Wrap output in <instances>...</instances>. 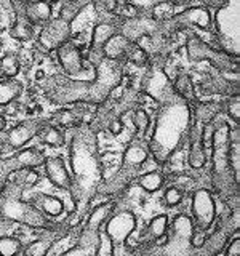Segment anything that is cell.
<instances>
[{"instance_id": "7402d4cb", "label": "cell", "mask_w": 240, "mask_h": 256, "mask_svg": "<svg viewBox=\"0 0 240 256\" xmlns=\"http://www.w3.org/2000/svg\"><path fill=\"white\" fill-rule=\"evenodd\" d=\"M8 164L12 165V172L18 170V168H34L38 165H44L45 157L40 150L29 148V149H22L20 154H16L13 158L6 160Z\"/></svg>"}, {"instance_id": "8fae6325", "label": "cell", "mask_w": 240, "mask_h": 256, "mask_svg": "<svg viewBox=\"0 0 240 256\" xmlns=\"http://www.w3.org/2000/svg\"><path fill=\"white\" fill-rule=\"evenodd\" d=\"M70 36H72L70 22L58 16V18L54 20L52 18L46 24H44L42 30H40V34L37 37V42L44 50L53 52L64 42L70 40Z\"/></svg>"}, {"instance_id": "30bf717a", "label": "cell", "mask_w": 240, "mask_h": 256, "mask_svg": "<svg viewBox=\"0 0 240 256\" xmlns=\"http://www.w3.org/2000/svg\"><path fill=\"white\" fill-rule=\"evenodd\" d=\"M229 142H230V128L228 124H221L213 130V140H212L213 173L216 178H224L228 172L232 173L229 166Z\"/></svg>"}, {"instance_id": "f546056e", "label": "cell", "mask_w": 240, "mask_h": 256, "mask_svg": "<svg viewBox=\"0 0 240 256\" xmlns=\"http://www.w3.org/2000/svg\"><path fill=\"white\" fill-rule=\"evenodd\" d=\"M166 228H168V218L165 214H157L156 218H152L150 222L148 224L144 237L148 240H158V238L165 237Z\"/></svg>"}, {"instance_id": "e0dca14e", "label": "cell", "mask_w": 240, "mask_h": 256, "mask_svg": "<svg viewBox=\"0 0 240 256\" xmlns=\"http://www.w3.org/2000/svg\"><path fill=\"white\" fill-rule=\"evenodd\" d=\"M53 16L52 4L46 0H30L22 8V18H26L32 26H44Z\"/></svg>"}, {"instance_id": "5b68a950", "label": "cell", "mask_w": 240, "mask_h": 256, "mask_svg": "<svg viewBox=\"0 0 240 256\" xmlns=\"http://www.w3.org/2000/svg\"><path fill=\"white\" fill-rule=\"evenodd\" d=\"M186 52L190 61H210L216 69L224 72H237V58L214 48L197 34H190L186 40Z\"/></svg>"}, {"instance_id": "7a4b0ae2", "label": "cell", "mask_w": 240, "mask_h": 256, "mask_svg": "<svg viewBox=\"0 0 240 256\" xmlns=\"http://www.w3.org/2000/svg\"><path fill=\"white\" fill-rule=\"evenodd\" d=\"M190 130L189 102L178 100L166 104L158 112L156 126L149 140V150L158 162H166L182 142L188 140Z\"/></svg>"}, {"instance_id": "b9f144b4", "label": "cell", "mask_w": 240, "mask_h": 256, "mask_svg": "<svg viewBox=\"0 0 240 256\" xmlns=\"http://www.w3.org/2000/svg\"><path fill=\"white\" fill-rule=\"evenodd\" d=\"M240 101H238V96L237 94H232L230 98L226 102V112L228 116L234 120V122H238L240 120Z\"/></svg>"}, {"instance_id": "44dd1931", "label": "cell", "mask_w": 240, "mask_h": 256, "mask_svg": "<svg viewBox=\"0 0 240 256\" xmlns=\"http://www.w3.org/2000/svg\"><path fill=\"white\" fill-rule=\"evenodd\" d=\"M132 45H133V40L125 37L122 32H117V34H114L106 44H104L102 56L104 58H109V60L124 61Z\"/></svg>"}, {"instance_id": "bcb514c9", "label": "cell", "mask_w": 240, "mask_h": 256, "mask_svg": "<svg viewBox=\"0 0 240 256\" xmlns=\"http://www.w3.org/2000/svg\"><path fill=\"white\" fill-rule=\"evenodd\" d=\"M0 50H2V40H0Z\"/></svg>"}, {"instance_id": "5bb4252c", "label": "cell", "mask_w": 240, "mask_h": 256, "mask_svg": "<svg viewBox=\"0 0 240 256\" xmlns=\"http://www.w3.org/2000/svg\"><path fill=\"white\" fill-rule=\"evenodd\" d=\"M44 124L45 122H42V120H38V118L24 120L22 124L16 125L5 134V144L10 146L12 149H20L22 146H26L34 136L38 134Z\"/></svg>"}, {"instance_id": "4dcf8cb0", "label": "cell", "mask_w": 240, "mask_h": 256, "mask_svg": "<svg viewBox=\"0 0 240 256\" xmlns=\"http://www.w3.org/2000/svg\"><path fill=\"white\" fill-rule=\"evenodd\" d=\"M174 92L178 94V98H181L182 101H190L196 98L194 94V85H192V80L188 74H182L173 82Z\"/></svg>"}, {"instance_id": "d6986e66", "label": "cell", "mask_w": 240, "mask_h": 256, "mask_svg": "<svg viewBox=\"0 0 240 256\" xmlns=\"http://www.w3.org/2000/svg\"><path fill=\"white\" fill-rule=\"evenodd\" d=\"M149 157V150L142 146L141 142H133L126 148L124 152V162L122 168H120V173H125L128 176H132L138 168L146 162Z\"/></svg>"}, {"instance_id": "603a6c76", "label": "cell", "mask_w": 240, "mask_h": 256, "mask_svg": "<svg viewBox=\"0 0 240 256\" xmlns=\"http://www.w3.org/2000/svg\"><path fill=\"white\" fill-rule=\"evenodd\" d=\"M6 180L10 181L16 189H28L38 182V173L34 168H18L8 173Z\"/></svg>"}, {"instance_id": "cb8c5ba5", "label": "cell", "mask_w": 240, "mask_h": 256, "mask_svg": "<svg viewBox=\"0 0 240 256\" xmlns=\"http://www.w3.org/2000/svg\"><path fill=\"white\" fill-rule=\"evenodd\" d=\"M228 237H229V232H226V229H224V228H220L212 237H208L205 242L200 245L198 256H214V254H218L224 248V245H226Z\"/></svg>"}, {"instance_id": "6da1fadb", "label": "cell", "mask_w": 240, "mask_h": 256, "mask_svg": "<svg viewBox=\"0 0 240 256\" xmlns=\"http://www.w3.org/2000/svg\"><path fill=\"white\" fill-rule=\"evenodd\" d=\"M94 78L93 80H76L69 77H54L48 80V88L45 86V94L54 102L70 104L85 102L98 104L108 100L109 93L120 84L124 77L122 61L102 58L94 62Z\"/></svg>"}, {"instance_id": "4316f807", "label": "cell", "mask_w": 240, "mask_h": 256, "mask_svg": "<svg viewBox=\"0 0 240 256\" xmlns=\"http://www.w3.org/2000/svg\"><path fill=\"white\" fill-rule=\"evenodd\" d=\"M22 93V84L16 78L0 80V106L13 102Z\"/></svg>"}, {"instance_id": "3957f363", "label": "cell", "mask_w": 240, "mask_h": 256, "mask_svg": "<svg viewBox=\"0 0 240 256\" xmlns=\"http://www.w3.org/2000/svg\"><path fill=\"white\" fill-rule=\"evenodd\" d=\"M96 140L92 130L78 132L70 142V165L74 173L76 184L80 192L90 194L98 186L100 180V165L96 157Z\"/></svg>"}, {"instance_id": "7c38bea8", "label": "cell", "mask_w": 240, "mask_h": 256, "mask_svg": "<svg viewBox=\"0 0 240 256\" xmlns=\"http://www.w3.org/2000/svg\"><path fill=\"white\" fill-rule=\"evenodd\" d=\"M192 213H194V220L198 230L206 232L213 226L216 216V205L210 190L198 189L194 192V196H192Z\"/></svg>"}, {"instance_id": "f1b7e54d", "label": "cell", "mask_w": 240, "mask_h": 256, "mask_svg": "<svg viewBox=\"0 0 240 256\" xmlns=\"http://www.w3.org/2000/svg\"><path fill=\"white\" fill-rule=\"evenodd\" d=\"M174 8H176V2H173V0H162V2H157L156 5L150 6V18L157 22L170 21L176 14Z\"/></svg>"}, {"instance_id": "9a60e30c", "label": "cell", "mask_w": 240, "mask_h": 256, "mask_svg": "<svg viewBox=\"0 0 240 256\" xmlns=\"http://www.w3.org/2000/svg\"><path fill=\"white\" fill-rule=\"evenodd\" d=\"M120 32V24L110 20H102L93 28L92 32V44H90V58L96 62L102 58V46L108 40Z\"/></svg>"}, {"instance_id": "8d00e7d4", "label": "cell", "mask_w": 240, "mask_h": 256, "mask_svg": "<svg viewBox=\"0 0 240 256\" xmlns=\"http://www.w3.org/2000/svg\"><path fill=\"white\" fill-rule=\"evenodd\" d=\"M125 60H128L130 62H133L134 66H140V68H144V66H148L149 64V56L146 54V52L142 50V48L133 42V45L130 46V50H128L126 56H125Z\"/></svg>"}, {"instance_id": "7bdbcfd3", "label": "cell", "mask_w": 240, "mask_h": 256, "mask_svg": "<svg viewBox=\"0 0 240 256\" xmlns=\"http://www.w3.org/2000/svg\"><path fill=\"white\" fill-rule=\"evenodd\" d=\"M238 253H240V240L236 238L234 242L228 246V256H238Z\"/></svg>"}, {"instance_id": "1f68e13d", "label": "cell", "mask_w": 240, "mask_h": 256, "mask_svg": "<svg viewBox=\"0 0 240 256\" xmlns=\"http://www.w3.org/2000/svg\"><path fill=\"white\" fill-rule=\"evenodd\" d=\"M10 36L16 40H20V42H29L34 37V26L26 18H21L12 26Z\"/></svg>"}, {"instance_id": "484cf974", "label": "cell", "mask_w": 240, "mask_h": 256, "mask_svg": "<svg viewBox=\"0 0 240 256\" xmlns=\"http://www.w3.org/2000/svg\"><path fill=\"white\" fill-rule=\"evenodd\" d=\"M112 212H114V204L106 202V204H101L94 208L92 212V214L88 216L86 224H85V229H90V230H100V228L106 222Z\"/></svg>"}, {"instance_id": "4fadbf2b", "label": "cell", "mask_w": 240, "mask_h": 256, "mask_svg": "<svg viewBox=\"0 0 240 256\" xmlns=\"http://www.w3.org/2000/svg\"><path fill=\"white\" fill-rule=\"evenodd\" d=\"M172 22L174 24L176 29H186L189 26H196L198 29L210 30L213 26L212 13L206 6H189L186 10H182L181 13H176Z\"/></svg>"}, {"instance_id": "52a82bcc", "label": "cell", "mask_w": 240, "mask_h": 256, "mask_svg": "<svg viewBox=\"0 0 240 256\" xmlns=\"http://www.w3.org/2000/svg\"><path fill=\"white\" fill-rule=\"evenodd\" d=\"M136 229V216L132 212H118L106 222V234L112 244V256H133L126 240Z\"/></svg>"}, {"instance_id": "f35d334b", "label": "cell", "mask_w": 240, "mask_h": 256, "mask_svg": "<svg viewBox=\"0 0 240 256\" xmlns=\"http://www.w3.org/2000/svg\"><path fill=\"white\" fill-rule=\"evenodd\" d=\"M77 122H78V116L70 109H62L54 116V124H58L61 126H70L76 125Z\"/></svg>"}, {"instance_id": "ba28073f", "label": "cell", "mask_w": 240, "mask_h": 256, "mask_svg": "<svg viewBox=\"0 0 240 256\" xmlns=\"http://www.w3.org/2000/svg\"><path fill=\"white\" fill-rule=\"evenodd\" d=\"M0 213L8 220L20 221L24 224H29V226H36V228L48 226V220L36 205L26 204L16 197H5L2 200V204H0Z\"/></svg>"}, {"instance_id": "ee69618b", "label": "cell", "mask_w": 240, "mask_h": 256, "mask_svg": "<svg viewBox=\"0 0 240 256\" xmlns=\"http://www.w3.org/2000/svg\"><path fill=\"white\" fill-rule=\"evenodd\" d=\"M10 2H12V5H13V6H16V8L21 6V10H22L24 5H26L28 2H30V0H10Z\"/></svg>"}, {"instance_id": "ab89813d", "label": "cell", "mask_w": 240, "mask_h": 256, "mask_svg": "<svg viewBox=\"0 0 240 256\" xmlns=\"http://www.w3.org/2000/svg\"><path fill=\"white\" fill-rule=\"evenodd\" d=\"M182 197H184L182 190H181L180 188H176V186L168 188V189L165 190V194H164V200H165V204H166L168 206H176V205H180V204L182 202Z\"/></svg>"}, {"instance_id": "277c9868", "label": "cell", "mask_w": 240, "mask_h": 256, "mask_svg": "<svg viewBox=\"0 0 240 256\" xmlns=\"http://www.w3.org/2000/svg\"><path fill=\"white\" fill-rule=\"evenodd\" d=\"M218 48L238 58V0H226L214 13Z\"/></svg>"}, {"instance_id": "d6a6232c", "label": "cell", "mask_w": 240, "mask_h": 256, "mask_svg": "<svg viewBox=\"0 0 240 256\" xmlns=\"http://www.w3.org/2000/svg\"><path fill=\"white\" fill-rule=\"evenodd\" d=\"M21 64H20V58L13 53H6L2 60H0V70L6 78H14L20 74Z\"/></svg>"}, {"instance_id": "60d3db41", "label": "cell", "mask_w": 240, "mask_h": 256, "mask_svg": "<svg viewBox=\"0 0 240 256\" xmlns=\"http://www.w3.org/2000/svg\"><path fill=\"white\" fill-rule=\"evenodd\" d=\"M85 5H93L94 8H100L106 13H114L118 8V0H84Z\"/></svg>"}, {"instance_id": "d590c367", "label": "cell", "mask_w": 240, "mask_h": 256, "mask_svg": "<svg viewBox=\"0 0 240 256\" xmlns=\"http://www.w3.org/2000/svg\"><path fill=\"white\" fill-rule=\"evenodd\" d=\"M21 246L18 238L10 236L0 237V256H18L21 253Z\"/></svg>"}, {"instance_id": "8992f818", "label": "cell", "mask_w": 240, "mask_h": 256, "mask_svg": "<svg viewBox=\"0 0 240 256\" xmlns=\"http://www.w3.org/2000/svg\"><path fill=\"white\" fill-rule=\"evenodd\" d=\"M56 58H58L60 66L62 70L66 72L69 78L76 80H93L94 78V64H88L84 58L80 48L72 42L68 40L62 45L56 48Z\"/></svg>"}, {"instance_id": "d4e9b609", "label": "cell", "mask_w": 240, "mask_h": 256, "mask_svg": "<svg viewBox=\"0 0 240 256\" xmlns=\"http://www.w3.org/2000/svg\"><path fill=\"white\" fill-rule=\"evenodd\" d=\"M32 205H36L45 216H53V218H56V216L62 214V212H64V204H62V200H60L58 197H54V196L38 194V196L36 197L34 202H32Z\"/></svg>"}, {"instance_id": "83f0119b", "label": "cell", "mask_w": 240, "mask_h": 256, "mask_svg": "<svg viewBox=\"0 0 240 256\" xmlns=\"http://www.w3.org/2000/svg\"><path fill=\"white\" fill-rule=\"evenodd\" d=\"M37 136L42 140L44 144L52 148H61L64 141H66L64 140V133L60 130V126L52 125V124H44Z\"/></svg>"}, {"instance_id": "e575fe53", "label": "cell", "mask_w": 240, "mask_h": 256, "mask_svg": "<svg viewBox=\"0 0 240 256\" xmlns=\"http://www.w3.org/2000/svg\"><path fill=\"white\" fill-rule=\"evenodd\" d=\"M53 245V240L52 238H37L34 240L26 250H24L22 256H46V253L50 252V248Z\"/></svg>"}, {"instance_id": "74e56055", "label": "cell", "mask_w": 240, "mask_h": 256, "mask_svg": "<svg viewBox=\"0 0 240 256\" xmlns=\"http://www.w3.org/2000/svg\"><path fill=\"white\" fill-rule=\"evenodd\" d=\"M133 124H134L136 130H138V133L141 136L146 134L148 130H149V126H150V118L148 116V112L144 110V109L134 110V114H133Z\"/></svg>"}, {"instance_id": "2e32d148", "label": "cell", "mask_w": 240, "mask_h": 256, "mask_svg": "<svg viewBox=\"0 0 240 256\" xmlns=\"http://www.w3.org/2000/svg\"><path fill=\"white\" fill-rule=\"evenodd\" d=\"M45 174L53 186L62 190H72V178L66 164L61 157H45Z\"/></svg>"}, {"instance_id": "ffe728a7", "label": "cell", "mask_w": 240, "mask_h": 256, "mask_svg": "<svg viewBox=\"0 0 240 256\" xmlns=\"http://www.w3.org/2000/svg\"><path fill=\"white\" fill-rule=\"evenodd\" d=\"M202 126L198 125V122L194 124L192 130H189L190 140V150H189V165L192 168H202L206 162V154H205V148L202 144Z\"/></svg>"}, {"instance_id": "f6af8a7d", "label": "cell", "mask_w": 240, "mask_h": 256, "mask_svg": "<svg viewBox=\"0 0 240 256\" xmlns=\"http://www.w3.org/2000/svg\"><path fill=\"white\" fill-rule=\"evenodd\" d=\"M5 126H6V118L2 114H0V132H4Z\"/></svg>"}, {"instance_id": "836d02e7", "label": "cell", "mask_w": 240, "mask_h": 256, "mask_svg": "<svg viewBox=\"0 0 240 256\" xmlns=\"http://www.w3.org/2000/svg\"><path fill=\"white\" fill-rule=\"evenodd\" d=\"M138 182H140V186L144 190L157 192L160 188L164 186V176H162V173H158V172H149L146 174H142L141 178L138 180Z\"/></svg>"}, {"instance_id": "ac0fdd59", "label": "cell", "mask_w": 240, "mask_h": 256, "mask_svg": "<svg viewBox=\"0 0 240 256\" xmlns=\"http://www.w3.org/2000/svg\"><path fill=\"white\" fill-rule=\"evenodd\" d=\"M98 250H100L98 230H90L84 228L78 244L74 248L68 250L66 253H62L61 256H98Z\"/></svg>"}, {"instance_id": "9c48e42d", "label": "cell", "mask_w": 240, "mask_h": 256, "mask_svg": "<svg viewBox=\"0 0 240 256\" xmlns=\"http://www.w3.org/2000/svg\"><path fill=\"white\" fill-rule=\"evenodd\" d=\"M144 92H146L150 98H154L157 102H160L162 106L172 104L174 101H178V94L174 92L173 82L168 76L164 72V69L154 64L148 69L146 78H144Z\"/></svg>"}]
</instances>
